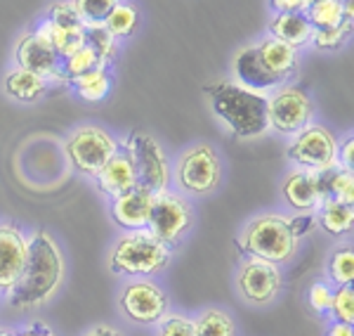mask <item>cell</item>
I'll use <instances>...</instances> for the list:
<instances>
[{
    "mask_svg": "<svg viewBox=\"0 0 354 336\" xmlns=\"http://www.w3.org/2000/svg\"><path fill=\"white\" fill-rule=\"evenodd\" d=\"M330 299H333V292H330V287L324 282H314L310 287V294H307L310 308L317 312V315H326L330 310Z\"/></svg>",
    "mask_w": 354,
    "mask_h": 336,
    "instance_id": "obj_35",
    "label": "cell"
},
{
    "mask_svg": "<svg viewBox=\"0 0 354 336\" xmlns=\"http://www.w3.org/2000/svg\"><path fill=\"white\" fill-rule=\"evenodd\" d=\"M64 282V256L53 235L38 230L26 239V260L17 280L10 306L19 310L41 308L59 292Z\"/></svg>",
    "mask_w": 354,
    "mask_h": 336,
    "instance_id": "obj_1",
    "label": "cell"
},
{
    "mask_svg": "<svg viewBox=\"0 0 354 336\" xmlns=\"http://www.w3.org/2000/svg\"><path fill=\"white\" fill-rule=\"evenodd\" d=\"M83 48H88L90 53L100 57L102 64H106L113 57V53H116V38L106 31L104 24L83 26Z\"/></svg>",
    "mask_w": 354,
    "mask_h": 336,
    "instance_id": "obj_27",
    "label": "cell"
},
{
    "mask_svg": "<svg viewBox=\"0 0 354 336\" xmlns=\"http://www.w3.org/2000/svg\"><path fill=\"white\" fill-rule=\"evenodd\" d=\"M338 159H340V168L352 170V163H354V138L352 135H347V140L342 142V150L338 152Z\"/></svg>",
    "mask_w": 354,
    "mask_h": 336,
    "instance_id": "obj_37",
    "label": "cell"
},
{
    "mask_svg": "<svg viewBox=\"0 0 354 336\" xmlns=\"http://www.w3.org/2000/svg\"><path fill=\"white\" fill-rule=\"evenodd\" d=\"M328 277L338 287H347L354 280V251L352 247H338L328 258Z\"/></svg>",
    "mask_w": 354,
    "mask_h": 336,
    "instance_id": "obj_28",
    "label": "cell"
},
{
    "mask_svg": "<svg viewBox=\"0 0 354 336\" xmlns=\"http://www.w3.org/2000/svg\"><path fill=\"white\" fill-rule=\"evenodd\" d=\"M170 260V249L158 242L147 230L128 232L113 244L109 254V267L116 275L147 277L163 270Z\"/></svg>",
    "mask_w": 354,
    "mask_h": 336,
    "instance_id": "obj_4",
    "label": "cell"
},
{
    "mask_svg": "<svg viewBox=\"0 0 354 336\" xmlns=\"http://www.w3.org/2000/svg\"><path fill=\"white\" fill-rule=\"evenodd\" d=\"M236 289L245 301L255 306H267L281 292V272L277 265L260 258H248L239 265Z\"/></svg>",
    "mask_w": 354,
    "mask_h": 336,
    "instance_id": "obj_12",
    "label": "cell"
},
{
    "mask_svg": "<svg viewBox=\"0 0 354 336\" xmlns=\"http://www.w3.org/2000/svg\"><path fill=\"white\" fill-rule=\"evenodd\" d=\"M210 105L239 138H258L270 128L267 98L236 83H218L210 90Z\"/></svg>",
    "mask_w": 354,
    "mask_h": 336,
    "instance_id": "obj_3",
    "label": "cell"
},
{
    "mask_svg": "<svg viewBox=\"0 0 354 336\" xmlns=\"http://www.w3.org/2000/svg\"><path fill=\"white\" fill-rule=\"evenodd\" d=\"M73 88H76L78 98H83L88 102H100L109 93L111 78H109V73H106V69H97V71L85 73V76L73 78Z\"/></svg>",
    "mask_w": 354,
    "mask_h": 336,
    "instance_id": "obj_26",
    "label": "cell"
},
{
    "mask_svg": "<svg viewBox=\"0 0 354 336\" xmlns=\"http://www.w3.org/2000/svg\"><path fill=\"white\" fill-rule=\"evenodd\" d=\"M113 154H116V142L100 126H81L66 140L68 161L83 173L97 175Z\"/></svg>",
    "mask_w": 354,
    "mask_h": 336,
    "instance_id": "obj_5",
    "label": "cell"
},
{
    "mask_svg": "<svg viewBox=\"0 0 354 336\" xmlns=\"http://www.w3.org/2000/svg\"><path fill=\"white\" fill-rule=\"evenodd\" d=\"M192 225V209L182 197L163 192L153 195L149 220H147V232L153 235L165 247H173L185 237V232Z\"/></svg>",
    "mask_w": 354,
    "mask_h": 336,
    "instance_id": "obj_8",
    "label": "cell"
},
{
    "mask_svg": "<svg viewBox=\"0 0 354 336\" xmlns=\"http://www.w3.org/2000/svg\"><path fill=\"white\" fill-rule=\"evenodd\" d=\"M97 185L113 199L137 187V173H135V166H133V161H130V157L113 154L109 161H106V166L97 173Z\"/></svg>",
    "mask_w": 354,
    "mask_h": 336,
    "instance_id": "obj_18",
    "label": "cell"
},
{
    "mask_svg": "<svg viewBox=\"0 0 354 336\" xmlns=\"http://www.w3.org/2000/svg\"><path fill=\"white\" fill-rule=\"evenodd\" d=\"M328 312H333L335 322H340V324H352L354 322V292H352V284L335 289L333 299H330V310Z\"/></svg>",
    "mask_w": 354,
    "mask_h": 336,
    "instance_id": "obj_32",
    "label": "cell"
},
{
    "mask_svg": "<svg viewBox=\"0 0 354 336\" xmlns=\"http://www.w3.org/2000/svg\"><path fill=\"white\" fill-rule=\"evenodd\" d=\"M326 336H354L352 324H340V322L330 324V329H328Z\"/></svg>",
    "mask_w": 354,
    "mask_h": 336,
    "instance_id": "obj_41",
    "label": "cell"
},
{
    "mask_svg": "<svg viewBox=\"0 0 354 336\" xmlns=\"http://www.w3.org/2000/svg\"><path fill=\"white\" fill-rule=\"evenodd\" d=\"M307 19L314 31H324V28H335L345 24V12H342V3L338 0H317V3L307 5ZM352 24V21H350Z\"/></svg>",
    "mask_w": 354,
    "mask_h": 336,
    "instance_id": "obj_24",
    "label": "cell"
},
{
    "mask_svg": "<svg viewBox=\"0 0 354 336\" xmlns=\"http://www.w3.org/2000/svg\"><path fill=\"white\" fill-rule=\"evenodd\" d=\"M158 336H194V320L187 315H170L161 322Z\"/></svg>",
    "mask_w": 354,
    "mask_h": 336,
    "instance_id": "obj_36",
    "label": "cell"
},
{
    "mask_svg": "<svg viewBox=\"0 0 354 336\" xmlns=\"http://www.w3.org/2000/svg\"><path fill=\"white\" fill-rule=\"evenodd\" d=\"M352 220H354V209L340 202H324L322 211H319V223L324 230L333 237H340L345 232L352 230Z\"/></svg>",
    "mask_w": 354,
    "mask_h": 336,
    "instance_id": "obj_23",
    "label": "cell"
},
{
    "mask_svg": "<svg viewBox=\"0 0 354 336\" xmlns=\"http://www.w3.org/2000/svg\"><path fill=\"white\" fill-rule=\"evenodd\" d=\"M5 93L19 102H36L45 95V78L24 69H15L5 76Z\"/></svg>",
    "mask_w": 354,
    "mask_h": 336,
    "instance_id": "obj_21",
    "label": "cell"
},
{
    "mask_svg": "<svg viewBox=\"0 0 354 336\" xmlns=\"http://www.w3.org/2000/svg\"><path fill=\"white\" fill-rule=\"evenodd\" d=\"M314 218H286L279 213L258 215L245 225V230L239 237V247L250 258L267 260L272 265L286 263L295 256L298 239L310 232Z\"/></svg>",
    "mask_w": 354,
    "mask_h": 336,
    "instance_id": "obj_2",
    "label": "cell"
},
{
    "mask_svg": "<svg viewBox=\"0 0 354 336\" xmlns=\"http://www.w3.org/2000/svg\"><path fill=\"white\" fill-rule=\"evenodd\" d=\"M288 159L305 170H328L338 166V142L324 126H307L288 147Z\"/></svg>",
    "mask_w": 354,
    "mask_h": 336,
    "instance_id": "obj_9",
    "label": "cell"
},
{
    "mask_svg": "<svg viewBox=\"0 0 354 336\" xmlns=\"http://www.w3.org/2000/svg\"><path fill=\"white\" fill-rule=\"evenodd\" d=\"M15 57L19 69L31 71L41 78L48 76H59V57L55 55V50L50 48V43L45 41L38 31L26 33L17 41Z\"/></svg>",
    "mask_w": 354,
    "mask_h": 336,
    "instance_id": "obj_14",
    "label": "cell"
},
{
    "mask_svg": "<svg viewBox=\"0 0 354 336\" xmlns=\"http://www.w3.org/2000/svg\"><path fill=\"white\" fill-rule=\"evenodd\" d=\"M104 26H106V31H109L113 38H125V36H130V33L135 31L137 12L130 8V5L116 3V5H113V10L109 12V17H106Z\"/></svg>",
    "mask_w": 354,
    "mask_h": 336,
    "instance_id": "obj_29",
    "label": "cell"
},
{
    "mask_svg": "<svg viewBox=\"0 0 354 336\" xmlns=\"http://www.w3.org/2000/svg\"><path fill=\"white\" fill-rule=\"evenodd\" d=\"M151 202H153L151 192L147 190V187L137 185L130 192H125V195L113 199V206H111L113 220H116L121 227H125V230H130V232L147 230Z\"/></svg>",
    "mask_w": 354,
    "mask_h": 336,
    "instance_id": "obj_15",
    "label": "cell"
},
{
    "mask_svg": "<svg viewBox=\"0 0 354 336\" xmlns=\"http://www.w3.org/2000/svg\"><path fill=\"white\" fill-rule=\"evenodd\" d=\"M283 197L295 211H312L322 204V192L314 170H293L283 180Z\"/></svg>",
    "mask_w": 354,
    "mask_h": 336,
    "instance_id": "obj_17",
    "label": "cell"
},
{
    "mask_svg": "<svg viewBox=\"0 0 354 336\" xmlns=\"http://www.w3.org/2000/svg\"><path fill=\"white\" fill-rule=\"evenodd\" d=\"M26 260V237L12 223H0V294L10 296Z\"/></svg>",
    "mask_w": 354,
    "mask_h": 336,
    "instance_id": "obj_13",
    "label": "cell"
},
{
    "mask_svg": "<svg viewBox=\"0 0 354 336\" xmlns=\"http://www.w3.org/2000/svg\"><path fill=\"white\" fill-rule=\"evenodd\" d=\"M15 336H55V334L50 332L48 327H43V324H33V327H28V329H24V332H19Z\"/></svg>",
    "mask_w": 354,
    "mask_h": 336,
    "instance_id": "obj_40",
    "label": "cell"
},
{
    "mask_svg": "<svg viewBox=\"0 0 354 336\" xmlns=\"http://www.w3.org/2000/svg\"><path fill=\"white\" fill-rule=\"evenodd\" d=\"M194 336H236V327L225 310L208 308L194 320Z\"/></svg>",
    "mask_w": 354,
    "mask_h": 336,
    "instance_id": "obj_25",
    "label": "cell"
},
{
    "mask_svg": "<svg viewBox=\"0 0 354 336\" xmlns=\"http://www.w3.org/2000/svg\"><path fill=\"white\" fill-rule=\"evenodd\" d=\"M130 161L137 173V185L147 187L151 195H163L168 192L170 168L165 161V154L156 140L147 133H135L128 142Z\"/></svg>",
    "mask_w": 354,
    "mask_h": 336,
    "instance_id": "obj_7",
    "label": "cell"
},
{
    "mask_svg": "<svg viewBox=\"0 0 354 336\" xmlns=\"http://www.w3.org/2000/svg\"><path fill=\"white\" fill-rule=\"evenodd\" d=\"M38 33L50 43V48L55 50L59 60H66V57H71L83 48V31H66V28L55 26L53 21H43Z\"/></svg>",
    "mask_w": 354,
    "mask_h": 336,
    "instance_id": "obj_22",
    "label": "cell"
},
{
    "mask_svg": "<svg viewBox=\"0 0 354 336\" xmlns=\"http://www.w3.org/2000/svg\"><path fill=\"white\" fill-rule=\"evenodd\" d=\"M0 336H15V334L8 332V329H0Z\"/></svg>",
    "mask_w": 354,
    "mask_h": 336,
    "instance_id": "obj_42",
    "label": "cell"
},
{
    "mask_svg": "<svg viewBox=\"0 0 354 336\" xmlns=\"http://www.w3.org/2000/svg\"><path fill=\"white\" fill-rule=\"evenodd\" d=\"M222 163L210 145H194L177 163V182L189 195H208L220 185Z\"/></svg>",
    "mask_w": 354,
    "mask_h": 336,
    "instance_id": "obj_6",
    "label": "cell"
},
{
    "mask_svg": "<svg viewBox=\"0 0 354 336\" xmlns=\"http://www.w3.org/2000/svg\"><path fill=\"white\" fill-rule=\"evenodd\" d=\"M267 116H270V128L279 133H300L312 118V100L298 88H288V85L279 88L267 100Z\"/></svg>",
    "mask_w": 354,
    "mask_h": 336,
    "instance_id": "obj_11",
    "label": "cell"
},
{
    "mask_svg": "<svg viewBox=\"0 0 354 336\" xmlns=\"http://www.w3.org/2000/svg\"><path fill=\"white\" fill-rule=\"evenodd\" d=\"M274 8L279 10V15H288V12H298V10H307L305 0H274Z\"/></svg>",
    "mask_w": 354,
    "mask_h": 336,
    "instance_id": "obj_38",
    "label": "cell"
},
{
    "mask_svg": "<svg viewBox=\"0 0 354 336\" xmlns=\"http://www.w3.org/2000/svg\"><path fill=\"white\" fill-rule=\"evenodd\" d=\"M272 38L290 45V48H298V45L312 41L314 28L305 12H288V15H277L272 19Z\"/></svg>",
    "mask_w": 354,
    "mask_h": 336,
    "instance_id": "obj_20",
    "label": "cell"
},
{
    "mask_svg": "<svg viewBox=\"0 0 354 336\" xmlns=\"http://www.w3.org/2000/svg\"><path fill=\"white\" fill-rule=\"evenodd\" d=\"M352 24L345 21V24L335 26V28H324V31H314L312 33V43L317 45L319 50H335L345 43V38L350 36Z\"/></svg>",
    "mask_w": 354,
    "mask_h": 336,
    "instance_id": "obj_33",
    "label": "cell"
},
{
    "mask_svg": "<svg viewBox=\"0 0 354 336\" xmlns=\"http://www.w3.org/2000/svg\"><path fill=\"white\" fill-rule=\"evenodd\" d=\"M234 73H236V78H239V85L245 90H253V93L279 88V85L283 83L262 67L255 45L241 48L236 55H234Z\"/></svg>",
    "mask_w": 354,
    "mask_h": 336,
    "instance_id": "obj_16",
    "label": "cell"
},
{
    "mask_svg": "<svg viewBox=\"0 0 354 336\" xmlns=\"http://www.w3.org/2000/svg\"><path fill=\"white\" fill-rule=\"evenodd\" d=\"M255 48H258V57H260L262 67H265L272 76H277L279 81H283L288 73L295 71V64H298V53H295V48H290V45L277 41V38H272V36L262 38Z\"/></svg>",
    "mask_w": 354,
    "mask_h": 336,
    "instance_id": "obj_19",
    "label": "cell"
},
{
    "mask_svg": "<svg viewBox=\"0 0 354 336\" xmlns=\"http://www.w3.org/2000/svg\"><path fill=\"white\" fill-rule=\"evenodd\" d=\"M64 73L71 78H78V76H85V73L90 71H97V69H104V64L100 62V57L90 53L88 48H81L78 53H73L71 57H66L64 60Z\"/></svg>",
    "mask_w": 354,
    "mask_h": 336,
    "instance_id": "obj_31",
    "label": "cell"
},
{
    "mask_svg": "<svg viewBox=\"0 0 354 336\" xmlns=\"http://www.w3.org/2000/svg\"><path fill=\"white\" fill-rule=\"evenodd\" d=\"M83 336H123L118 329H113V327H109V324H97V327H93V329H88Z\"/></svg>",
    "mask_w": 354,
    "mask_h": 336,
    "instance_id": "obj_39",
    "label": "cell"
},
{
    "mask_svg": "<svg viewBox=\"0 0 354 336\" xmlns=\"http://www.w3.org/2000/svg\"><path fill=\"white\" fill-rule=\"evenodd\" d=\"M118 306H121L123 315L137 324H156L163 322L168 315V296L158 284L147 280L130 282L123 289Z\"/></svg>",
    "mask_w": 354,
    "mask_h": 336,
    "instance_id": "obj_10",
    "label": "cell"
},
{
    "mask_svg": "<svg viewBox=\"0 0 354 336\" xmlns=\"http://www.w3.org/2000/svg\"><path fill=\"white\" fill-rule=\"evenodd\" d=\"M55 26L66 28V31H83V24L78 19V15L73 12L71 3H57L53 5V12H50V19Z\"/></svg>",
    "mask_w": 354,
    "mask_h": 336,
    "instance_id": "obj_34",
    "label": "cell"
},
{
    "mask_svg": "<svg viewBox=\"0 0 354 336\" xmlns=\"http://www.w3.org/2000/svg\"><path fill=\"white\" fill-rule=\"evenodd\" d=\"M113 5L116 3H109V0H81V3H71V8L83 26H100L106 21Z\"/></svg>",
    "mask_w": 354,
    "mask_h": 336,
    "instance_id": "obj_30",
    "label": "cell"
}]
</instances>
